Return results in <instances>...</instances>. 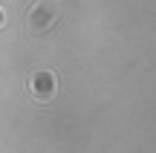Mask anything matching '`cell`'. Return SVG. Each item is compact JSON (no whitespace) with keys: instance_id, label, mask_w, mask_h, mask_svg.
Masks as SVG:
<instances>
[{"instance_id":"cell-1","label":"cell","mask_w":156,"mask_h":153,"mask_svg":"<svg viewBox=\"0 0 156 153\" xmlns=\"http://www.w3.org/2000/svg\"><path fill=\"white\" fill-rule=\"evenodd\" d=\"M58 23V9L49 3V0H41L29 9V17H26V26L32 35H46L52 26Z\"/></svg>"},{"instance_id":"cell-2","label":"cell","mask_w":156,"mask_h":153,"mask_svg":"<svg viewBox=\"0 0 156 153\" xmlns=\"http://www.w3.org/2000/svg\"><path fill=\"white\" fill-rule=\"evenodd\" d=\"M29 92H32L35 101L46 104L58 96V75L52 69H38V72L29 75Z\"/></svg>"},{"instance_id":"cell-3","label":"cell","mask_w":156,"mask_h":153,"mask_svg":"<svg viewBox=\"0 0 156 153\" xmlns=\"http://www.w3.org/2000/svg\"><path fill=\"white\" fill-rule=\"evenodd\" d=\"M3 23H6V12H3V6H0V29H3Z\"/></svg>"}]
</instances>
